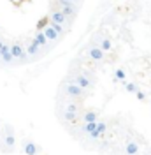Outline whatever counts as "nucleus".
Wrapping results in <instances>:
<instances>
[{
	"mask_svg": "<svg viewBox=\"0 0 151 155\" xmlns=\"http://www.w3.org/2000/svg\"><path fill=\"white\" fill-rule=\"evenodd\" d=\"M83 122H97V113L95 111H85L83 113Z\"/></svg>",
	"mask_w": 151,
	"mask_h": 155,
	"instance_id": "obj_16",
	"label": "nucleus"
},
{
	"mask_svg": "<svg viewBox=\"0 0 151 155\" xmlns=\"http://www.w3.org/2000/svg\"><path fill=\"white\" fill-rule=\"evenodd\" d=\"M62 12L65 14V16H74L76 12V7H74V2H67V4H62Z\"/></svg>",
	"mask_w": 151,
	"mask_h": 155,
	"instance_id": "obj_11",
	"label": "nucleus"
},
{
	"mask_svg": "<svg viewBox=\"0 0 151 155\" xmlns=\"http://www.w3.org/2000/svg\"><path fill=\"white\" fill-rule=\"evenodd\" d=\"M34 42L37 44L39 48H44L47 44V39H46V35L42 34V30H39L37 34H35V37H34Z\"/></svg>",
	"mask_w": 151,
	"mask_h": 155,
	"instance_id": "obj_10",
	"label": "nucleus"
},
{
	"mask_svg": "<svg viewBox=\"0 0 151 155\" xmlns=\"http://www.w3.org/2000/svg\"><path fill=\"white\" fill-rule=\"evenodd\" d=\"M4 143H5V146H7L9 150H14V146H16V137H14V134H12V132H5Z\"/></svg>",
	"mask_w": 151,
	"mask_h": 155,
	"instance_id": "obj_12",
	"label": "nucleus"
},
{
	"mask_svg": "<svg viewBox=\"0 0 151 155\" xmlns=\"http://www.w3.org/2000/svg\"><path fill=\"white\" fill-rule=\"evenodd\" d=\"M97 130H98L100 134H105V130H107V124H105V122H97Z\"/></svg>",
	"mask_w": 151,
	"mask_h": 155,
	"instance_id": "obj_21",
	"label": "nucleus"
},
{
	"mask_svg": "<svg viewBox=\"0 0 151 155\" xmlns=\"http://www.w3.org/2000/svg\"><path fill=\"white\" fill-rule=\"evenodd\" d=\"M47 25H49L51 28L55 30L58 35H60V34H63V25H60V23H55V21H51V19H49V23H47Z\"/></svg>",
	"mask_w": 151,
	"mask_h": 155,
	"instance_id": "obj_19",
	"label": "nucleus"
},
{
	"mask_svg": "<svg viewBox=\"0 0 151 155\" xmlns=\"http://www.w3.org/2000/svg\"><path fill=\"white\" fill-rule=\"evenodd\" d=\"M95 129H97V122H83V125H81V132L90 134V132H93Z\"/></svg>",
	"mask_w": 151,
	"mask_h": 155,
	"instance_id": "obj_15",
	"label": "nucleus"
},
{
	"mask_svg": "<svg viewBox=\"0 0 151 155\" xmlns=\"http://www.w3.org/2000/svg\"><path fill=\"white\" fill-rule=\"evenodd\" d=\"M63 92L70 99H85V95H86V90H83L81 87H77L74 81H65L63 83Z\"/></svg>",
	"mask_w": 151,
	"mask_h": 155,
	"instance_id": "obj_1",
	"label": "nucleus"
},
{
	"mask_svg": "<svg viewBox=\"0 0 151 155\" xmlns=\"http://www.w3.org/2000/svg\"><path fill=\"white\" fill-rule=\"evenodd\" d=\"M135 97H137V101H146V95H144V92H141V90L135 92Z\"/></svg>",
	"mask_w": 151,
	"mask_h": 155,
	"instance_id": "obj_24",
	"label": "nucleus"
},
{
	"mask_svg": "<svg viewBox=\"0 0 151 155\" xmlns=\"http://www.w3.org/2000/svg\"><path fill=\"white\" fill-rule=\"evenodd\" d=\"M125 153L127 155H139L141 153V148H139V145H137L135 141L128 139V141L125 143Z\"/></svg>",
	"mask_w": 151,
	"mask_h": 155,
	"instance_id": "obj_7",
	"label": "nucleus"
},
{
	"mask_svg": "<svg viewBox=\"0 0 151 155\" xmlns=\"http://www.w3.org/2000/svg\"><path fill=\"white\" fill-rule=\"evenodd\" d=\"M72 81H74L77 87H81L83 90H90V88L93 87V85H92V81H90V78L86 76V74H76Z\"/></svg>",
	"mask_w": 151,
	"mask_h": 155,
	"instance_id": "obj_4",
	"label": "nucleus"
},
{
	"mask_svg": "<svg viewBox=\"0 0 151 155\" xmlns=\"http://www.w3.org/2000/svg\"><path fill=\"white\" fill-rule=\"evenodd\" d=\"M47 23H49V18L47 16H44V18H40L39 19V23H37V28H44V27H47Z\"/></svg>",
	"mask_w": 151,
	"mask_h": 155,
	"instance_id": "obj_22",
	"label": "nucleus"
},
{
	"mask_svg": "<svg viewBox=\"0 0 151 155\" xmlns=\"http://www.w3.org/2000/svg\"><path fill=\"white\" fill-rule=\"evenodd\" d=\"M77 113H79L77 104L69 102V104L63 107V120H65V122H74V120H77Z\"/></svg>",
	"mask_w": 151,
	"mask_h": 155,
	"instance_id": "obj_2",
	"label": "nucleus"
},
{
	"mask_svg": "<svg viewBox=\"0 0 151 155\" xmlns=\"http://www.w3.org/2000/svg\"><path fill=\"white\" fill-rule=\"evenodd\" d=\"M39 148L34 141H25L23 143V152H25V155H37L39 153Z\"/></svg>",
	"mask_w": 151,
	"mask_h": 155,
	"instance_id": "obj_8",
	"label": "nucleus"
},
{
	"mask_svg": "<svg viewBox=\"0 0 151 155\" xmlns=\"http://www.w3.org/2000/svg\"><path fill=\"white\" fill-rule=\"evenodd\" d=\"M0 58H2V62L5 64V65H11L12 62H14V58H12V53H11L9 46L4 42L2 44V48H0Z\"/></svg>",
	"mask_w": 151,
	"mask_h": 155,
	"instance_id": "obj_5",
	"label": "nucleus"
},
{
	"mask_svg": "<svg viewBox=\"0 0 151 155\" xmlns=\"http://www.w3.org/2000/svg\"><path fill=\"white\" fill-rule=\"evenodd\" d=\"M11 53H12V58L14 60H25L27 58V51H25V46L21 42H12L9 46Z\"/></svg>",
	"mask_w": 151,
	"mask_h": 155,
	"instance_id": "obj_3",
	"label": "nucleus"
},
{
	"mask_svg": "<svg viewBox=\"0 0 151 155\" xmlns=\"http://www.w3.org/2000/svg\"><path fill=\"white\" fill-rule=\"evenodd\" d=\"M67 2H76V0H60V4H67Z\"/></svg>",
	"mask_w": 151,
	"mask_h": 155,
	"instance_id": "obj_25",
	"label": "nucleus"
},
{
	"mask_svg": "<svg viewBox=\"0 0 151 155\" xmlns=\"http://www.w3.org/2000/svg\"><path fill=\"white\" fill-rule=\"evenodd\" d=\"M12 2H14V4H19V2H21V0H12Z\"/></svg>",
	"mask_w": 151,
	"mask_h": 155,
	"instance_id": "obj_26",
	"label": "nucleus"
},
{
	"mask_svg": "<svg viewBox=\"0 0 151 155\" xmlns=\"http://www.w3.org/2000/svg\"><path fill=\"white\" fill-rule=\"evenodd\" d=\"M42 34L46 35V39H47V41H56V39H58V34H56V32H55L53 28H51L49 25L42 28Z\"/></svg>",
	"mask_w": 151,
	"mask_h": 155,
	"instance_id": "obj_14",
	"label": "nucleus"
},
{
	"mask_svg": "<svg viewBox=\"0 0 151 155\" xmlns=\"http://www.w3.org/2000/svg\"><path fill=\"white\" fill-rule=\"evenodd\" d=\"M39 49H40V48H39L34 41H32V42H28V46L25 48V51H27V57H37V55H39Z\"/></svg>",
	"mask_w": 151,
	"mask_h": 155,
	"instance_id": "obj_13",
	"label": "nucleus"
},
{
	"mask_svg": "<svg viewBox=\"0 0 151 155\" xmlns=\"http://www.w3.org/2000/svg\"><path fill=\"white\" fill-rule=\"evenodd\" d=\"M65 14H63V12H62V11H53V12H51V21H55V23H60V25H65Z\"/></svg>",
	"mask_w": 151,
	"mask_h": 155,
	"instance_id": "obj_9",
	"label": "nucleus"
},
{
	"mask_svg": "<svg viewBox=\"0 0 151 155\" xmlns=\"http://www.w3.org/2000/svg\"><path fill=\"white\" fill-rule=\"evenodd\" d=\"M88 57L92 58V60H95V62H100V60H104L105 53L98 46H90L88 48Z\"/></svg>",
	"mask_w": 151,
	"mask_h": 155,
	"instance_id": "obj_6",
	"label": "nucleus"
},
{
	"mask_svg": "<svg viewBox=\"0 0 151 155\" xmlns=\"http://www.w3.org/2000/svg\"><path fill=\"white\" fill-rule=\"evenodd\" d=\"M98 48L102 49V51H104V53H107V51H109V49L113 48V42H111V41H109V39H102V41H100V44H98Z\"/></svg>",
	"mask_w": 151,
	"mask_h": 155,
	"instance_id": "obj_17",
	"label": "nucleus"
},
{
	"mask_svg": "<svg viewBox=\"0 0 151 155\" xmlns=\"http://www.w3.org/2000/svg\"><path fill=\"white\" fill-rule=\"evenodd\" d=\"M121 85L125 87L127 92H130V94H135L137 90H139V85H135V83H127V81H121Z\"/></svg>",
	"mask_w": 151,
	"mask_h": 155,
	"instance_id": "obj_18",
	"label": "nucleus"
},
{
	"mask_svg": "<svg viewBox=\"0 0 151 155\" xmlns=\"http://www.w3.org/2000/svg\"><path fill=\"white\" fill-rule=\"evenodd\" d=\"M114 79L125 81V71H123V69H116V71H114Z\"/></svg>",
	"mask_w": 151,
	"mask_h": 155,
	"instance_id": "obj_20",
	"label": "nucleus"
},
{
	"mask_svg": "<svg viewBox=\"0 0 151 155\" xmlns=\"http://www.w3.org/2000/svg\"><path fill=\"white\" fill-rule=\"evenodd\" d=\"M88 136H90V139H98V137H102V136H104V134H100V132H98V130L95 129L93 132H90V134H88Z\"/></svg>",
	"mask_w": 151,
	"mask_h": 155,
	"instance_id": "obj_23",
	"label": "nucleus"
}]
</instances>
